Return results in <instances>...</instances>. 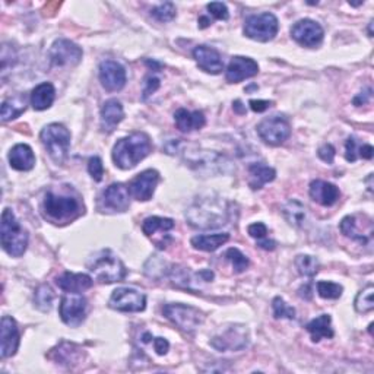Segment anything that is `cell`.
<instances>
[{
    "mask_svg": "<svg viewBox=\"0 0 374 374\" xmlns=\"http://www.w3.org/2000/svg\"><path fill=\"white\" fill-rule=\"evenodd\" d=\"M206 9H208L209 15H212L215 19L227 21V19L230 18L228 8H227V5L223 3V2H212V3H208V6H206Z\"/></svg>",
    "mask_w": 374,
    "mask_h": 374,
    "instance_id": "7bdbcfd3",
    "label": "cell"
},
{
    "mask_svg": "<svg viewBox=\"0 0 374 374\" xmlns=\"http://www.w3.org/2000/svg\"><path fill=\"white\" fill-rule=\"evenodd\" d=\"M308 193H310V198L321 206H332L341 198L339 189L332 183L324 182V180H315V182H312Z\"/></svg>",
    "mask_w": 374,
    "mask_h": 374,
    "instance_id": "cb8c5ba5",
    "label": "cell"
},
{
    "mask_svg": "<svg viewBox=\"0 0 374 374\" xmlns=\"http://www.w3.org/2000/svg\"><path fill=\"white\" fill-rule=\"evenodd\" d=\"M193 59L196 60L198 66L211 75H218L224 71V62L219 51L208 47V46H198L193 50Z\"/></svg>",
    "mask_w": 374,
    "mask_h": 374,
    "instance_id": "603a6c76",
    "label": "cell"
},
{
    "mask_svg": "<svg viewBox=\"0 0 374 374\" xmlns=\"http://www.w3.org/2000/svg\"><path fill=\"white\" fill-rule=\"evenodd\" d=\"M0 239H2L3 250L12 257H21L28 247V234L14 214V211L5 208L0 224Z\"/></svg>",
    "mask_w": 374,
    "mask_h": 374,
    "instance_id": "3957f363",
    "label": "cell"
},
{
    "mask_svg": "<svg viewBox=\"0 0 374 374\" xmlns=\"http://www.w3.org/2000/svg\"><path fill=\"white\" fill-rule=\"evenodd\" d=\"M152 151V142L144 132H135L118 140L113 148V161L122 170H131Z\"/></svg>",
    "mask_w": 374,
    "mask_h": 374,
    "instance_id": "6da1fadb",
    "label": "cell"
},
{
    "mask_svg": "<svg viewBox=\"0 0 374 374\" xmlns=\"http://www.w3.org/2000/svg\"><path fill=\"white\" fill-rule=\"evenodd\" d=\"M225 257L227 259L231 262V266H233L234 269V272L236 274H241L244 272V270H246L250 265L249 262V257L246 254H243L239 249L236 247H231L225 252Z\"/></svg>",
    "mask_w": 374,
    "mask_h": 374,
    "instance_id": "f35d334b",
    "label": "cell"
},
{
    "mask_svg": "<svg viewBox=\"0 0 374 374\" xmlns=\"http://www.w3.org/2000/svg\"><path fill=\"white\" fill-rule=\"evenodd\" d=\"M250 109L254 113H263L266 111L270 106H272V101H266V100H250L249 101Z\"/></svg>",
    "mask_w": 374,
    "mask_h": 374,
    "instance_id": "681fc988",
    "label": "cell"
},
{
    "mask_svg": "<svg viewBox=\"0 0 374 374\" xmlns=\"http://www.w3.org/2000/svg\"><path fill=\"white\" fill-rule=\"evenodd\" d=\"M277 171L272 167L265 165L262 162H256L249 165V186L252 190H261L265 185L274 182Z\"/></svg>",
    "mask_w": 374,
    "mask_h": 374,
    "instance_id": "f1b7e54d",
    "label": "cell"
},
{
    "mask_svg": "<svg viewBox=\"0 0 374 374\" xmlns=\"http://www.w3.org/2000/svg\"><path fill=\"white\" fill-rule=\"evenodd\" d=\"M176 6L171 2H164L151 10V15L160 22H170L176 18Z\"/></svg>",
    "mask_w": 374,
    "mask_h": 374,
    "instance_id": "ab89813d",
    "label": "cell"
},
{
    "mask_svg": "<svg viewBox=\"0 0 374 374\" xmlns=\"http://www.w3.org/2000/svg\"><path fill=\"white\" fill-rule=\"evenodd\" d=\"M230 240V234L228 233H221V234H200L193 237L190 240L191 246L195 247L196 250H202V252H215L216 249H219Z\"/></svg>",
    "mask_w": 374,
    "mask_h": 374,
    "instance_id": "1f68e13d",
    "label": "cell"
},
{
    "mask_svg": "<svg viewBox=\"0 0 374 374\" xmlns=\"http://www.w3.org/2000/svg\"><path fill=\"white\" fill-rule=\"evenodd\" d=\"M373 294H374V287L368 286L363 291H359L357 299H355V310L358 313H370L374 308V301H373Z\"/></svg>",
    "mask_w": 374,
    "mask_h": 374,
    "instance_id": "8d00e7d4",
    "label": "cell"
},
{
    "mask_svg": "<svg viewBox=\"0 0 374 374\" xmlns=\"http://www.w3.org/2000/svg\"><path fill=\"white\" fill-rule=\"evenodd\" d=\"M339 228L345 237L359 244H367L373 237V221L367 215H348L341 221Z\"/></svg>",
    "mask_w": 374,
    "mask_h": 374,
    "instance_id": "5bb4252c",
    "label": "cell"
},
{
    "mask_svg": "<svg viewBox=\"0 0 374 374\" xmlns=\"http://www.w3.org/2000/svg\"><path fill=\"white\" fill-rule=\"evenodd\" d=\"M359 144L354 136L346 139L345 144V158L348 162H355L358 160V152H359Z\"/></svg>",
    "mask_w": 374,
    "mask_h": 374,
    "instance_id": "ee69618b",
    "label": "cell"
},
{
    "mask_svg": "<svg viewBox=\"0 0 374 374\" xmlns=\"http://www.w3.org/2000/svg\"><path fill=\"white\" fill-rule=\"evenodd\" d=\"M82 55H84L82 48L73 41L66 40V38H59L48 51L51 64L57 68L75 66V64H78L81 62Z\"/></svg>",
    "mask_w": 374,
    "mask_h": 374,
    "instance_id": "7c38bea8",
    "label": "cell"
},
{
    "mask_svg": "<svg viewBox=\"0 0 374 374\" xmlns=\"http://www.w3.org/2000/svg\"><path fill=\"white\" fill-rule=\"evenodd\" d=\"M272 308L275 319H290V320L295 319V310L283 301L281 297H275L272 301Z\"/></svg>",
    "mask_w": 374,
    "mask_h": 374,
    "instance_id": "60d3db41",
    "label": "cell"
},
{
    "mask_svg": "<svg viewBox=\"0 0 374 374\" xmlns=\"http://www.w3.org/2000/svg\"><path fill=\"white\" fill-rule=\"evenodd\" d=\"M190 225L196 228H215L227 223L228 209L221 202L205 199L198 202L186 214Z\"/></svg>",
    "mask_w": 374,
    "mask_h": 374,
    "instance_id": "277c9868",
    "label": "cell"
},
{
    "mask_svg": "<svg viewBox=\"0 0 374 374\" xmlns=\"http://www.w3.org/2000/svg\"><path fill=\"white\" fill-rule=\"evenodd\" d=\"M100 82L109 93L120 91L126 85V71L120 63L104 60L100 64Z\"/></svg>",
    "mask_w": 374,
    "mask_h": 374,
    "instance_id": "d6986e66",
    "label": "cell"
},
{
    "mask_svg": "<svg viewBox=\"0 0 374 374\" xmlns=\"http://www.w3.org/2000/svg\"><path fill=\"white\" fill-rule=\"evenodd\" d=\"M324 28L313 19H301L291 28V37L304 47H316L324 41Z\"/></svg>",
    "mask_w": 374,
    "mask_h": 374,
    "instance_id": "ac0fdd59",
    "label": "cell"
},
{
    "mask_svg": "<svg viewBox=\"0 0 374 374\" xmlns=\"http://www.w3.org/2000/svg\"><path fill=\"white\" fill-rule=\"evenodd\" d=\"M123 119H124V110L119 100L111 98L102 104V109H101L102 132L111 133Z\"/></svg>",
    "mask_w": 374,
    "mask_h": 374,
    "instance_id": "d4e9b609",
    "label": "cell"
},
{
    "mask_svg": "<svg viewBox=\"0 0 374 374\" xmlns=\"http://www.w3.org/2000/svg\"><path fill=\"white\" fill-rule=\"evenodd\" d=\"M174 122L180 132H193V131H200L205 126L206 119L202 111H187L186 109H178L174 113Z\"/></svg>",
    "mask_w": 374,
    "mask_h": 374,
    "instance_id": "83f0119b",
    "label": "cell"
},
{
    "mask_svg": "<svg viewBox=\"0 0 374 374\" xmlns=\"http://www.w3.org/2000/svg\"><path fill=\"white\" fill-rule=\"evenodd\" d=\"M9 164L14 170L30 171L35 165V156L30 145L18 144L9 152Z\"/></svg>",
    "mask_w": 374,
    "mask_h": 374,
    "instance_id": "4316f807",
    "label": "cell"
},
{
    "mask_svg": "<svg viewBox=\"0 0 374 374\" xmlns=\"http://www.w3.org/2000/svg\"><path fill=\"white\" fill-rule=\"evenodd\" d=\"M247 231H249L250 237H253L256 240H263V239H266V234H268V227L263 223H254V224L249 225Z\"/></svg>",
    "mask_w": 374,
    "mask_h": 374,
    "instance_id": "bcb514c9",
    "label": "cell"
},
{
    "mask_svg": "<svg viewBox=\"0 0 374 374\" xmlns=\"http://www.w3.org/2000/svg\"><path fill=\"white\" fill-rule=\"evenodd\" d=\"M88 173L93 177L94 182H101L102 176H104V165L100 157H93L88 161Z\"/></svg>",
    "mask_w": 374,
    "mask_h": 374,
    "instance_id": "b9f144b4",
    "label": "cell"
},
{
    "mask_svg": "<svg viewBox=\"0 0 374 374\" xmlns=\"http://www.w3.org/2000/svg\"><path fill=\"white\" fill-rule=\"evenodd\" d=\"M164 316L183 332L193 333L205 320V315L196 307L186 306V304H167L164 308Z\"/></svg>",
    "mask_w": 374,
    "mask_h": 374,
    "instance_id": "52a82bcc",
    "label": "cell"
},
{
    "mask_svg": "<svg viewBox=\"0 0 374 374\" xmlns=\"http://www.w3.org/2000/svg\"><path fill=\"white\" fill-rule=\"evenodd\" d=\"M89 270H91L94 279L100 283L120 282L127 275L124 263L110 250L101 252L95 257L94 262L89 265Z\"/></svg>",
    "mask_w": 374,
    "mask_h": 374,
    "instance_id": "8992f818",
    "label": "cell"
},
{
    "mask_svg": "<svg viewBox=\"0 0 374 374\" xmlns=\"http://www.w3.org/2000/svg\"><path fill=\"white\" fill-rule=\"evenodd\" d=\"M294 265L297 270H299V274L307 278H313L319 272V268H320L319 261L310 254H299L295 257Z\"/></svg>",
    "mask_w": 374,
    "mask_h": 374,
    "instance_id": "e575fe53",
    "label": "cell"
},
{
    "mask_svg": "<svg viewBox=\"0 0 374 374\" xmlns=\"http://www.w3.org/2000/svg\"><path fill=\"white\" fill-rule=\"evenodd\" d=\"M374 156V149L371 145L364 144L359 147V152H358V158H364V160H371Z\"/></svg>",
    "mask_w": 374,
    "mask_h": 374,
    "instance_id": "f907efd6",
    "label": "cell"
},
{
    "mask_svg": "<svg viewBox=\"0 0 374 374\" xmlns=\"http://www.w3.org/2000/svg\"><path fill=\"white\" fill-rule=\"evenodd\" d=\"M278 30L279 22L277 17L270 14V12L253 15L247 18L246 24H244V34H246V37L259 43H268L274 40L278 34Z\"/></svg>",
    "mask_w": 374,
    "mask_h": 374,
    "instance_id": "ba28073f",
    "label": "cell"
},
{
    "mask_svg": "<svg viewBox=\"0 0 374 374\" xmlns=\"http://www.w3.org/2000/svg\"><path fill=\"white\" fill-rule=\"evenodd\" d=\"M56 98V89L53 84L43 82L37 85L31 93V106L37 111H43L51 107Z\"/></svg>",
    "mask_w": 374,
    "mask_h": 374,
    "instance_id": "f546056e",
    "label": "cell"
},
{
    "mask_svg": "<svg viewBox=\"0 0 374 374\" xmlns=\"http://www.w3.org/2000/svg\"><path fill=\"white\" fill-rule=\"evenodd\" d=\"M257 246H259L261 249H265V250H275L277 243L274 240L263 239V240H257Z\"/></svg>",
    "mask_w": 374,
    "mask_h": 374,
    "instance_id": "816d5d0a",
    "label": "cell"
},
{
    "mask_svg": "<svg viewBox=\"0 0 374 374\" xmlns=\"http://www.w3.org/2000/svg\"><path fill=\"white\" fill-rule=\"evenodd\" d=\"M257 73H259V64H257V62L250 57L234 56L228 64L225 78L230 84H239L244 80L253 78Z\"/></svg>",
    "mask_w": 374,
    "mask_h": 374,
    "instance_id": "44dd1931",
    "label": "cell"
},
{
    "mask_svg": "<svg viewBox=\"0 0 374 374\" xmlns=\"http://www.w3.org/2000/svg\"><path fill=\"white\" fill-rule=\"evenodd\" d=\"M40 139L50 158L56 164L62 165L68 160L71 149V132L63 124L51 123L46 126L41 131Z\"/></svg>",
    "mask_w": 374,
    "mask_h": 374,
    "instance_id": "5b68a950",
    "label": "cell"
},
{
    "mask_svg": "<svg viewBox=\"0 0 374 374\" xmlns=\"http://www.w3.org/2000/svg\"><path fill=\"white\" fill-rule=\"evenodd\" d=\"M282 215L292 227H301L307 218L306 206L299 200H290L282 208Z\"/></svg>",
    "mask_w": 374,
    "mask_h": 374,
    "instance_id": "836d02e7",
    "label": "cell"
},
{
    "mask_svg": "<svg viewBox=\"0 0 374 374\" xmlns=\"http://www.w3.org/2000/svg\"><path fill=\"white\" fill-rule=\"evenodd\" d=\"M317 292L321 299H325V300H338L344 292V288L337 282L320 281L317 282Z\"/></svg>",
    "mask_w": 374,
    "mask_h": 374,
    "instance_id": "74e56055",
    "label": "cell"
},
{
    "mask_svg": "<svg viewBox=\"0 0 374 374\" xmlns=\"http://www.w3.org/2000/svg\"><path fill=\"white\" fill-rule=\"evenodd\" d=\"M151 344L153 345V350L157 351L158 355H165L170 350V344L165 338H153Z\"/></svg>",
    "mask_w": 374,
    "mask_h": 374,
    "instance_id": "c3c4849f",
    "label": "cell"
},
{
    "mask_svg": "<svg viewBox=\"0 0 374 374\" xmlns=\"http://www.w3.org/2000/svg\"><path fill=\"white\" fill-rule=\"evenodd\" d=\"M19 329L14 317L3 316L0 321V355L14 357L19 348Z\"/></svg>",
    "mask_w": 374,
    "mask_h": 374,
    "instance_id": "ffe728a7",
    "label": "cell"
},
{
    "mask_svg": "<svg viewBox=\"0 0 374 374\" xmlns=\"http://www.w3.org/2000/svg\"><path fill=\"white\" fill-rule=\"evenodd\" d=\"M211 345L218 351H241L249 345V330L243 325H233L214 337Z\"/></svg>",
    "mask_w": 374,
    "mask_h": 374,
    "instance_id": "4fadbf2b",
    "label": "cell"
},
{
    "mask_svg": "<svg viewBox=\"0 0 374 374\" xmlns=\"http://www.w3.org/2000/svg\"><path fill=\"white\" fill-rule=\"evenodd\" d=\"M86 299L78 292H69L62 299L59 313L63 320L71 328H76L82 325V321L86 317Z\"/></svg>",
    "mask_w": 374,
    "mask_h": 374,
    "instance_id": "30bf717a",
    "label": "cell"
},
{
    "mask_svg": "<svg viewBox=\"0 0 374 374\" xmlns=\"http://www.w3.org/2000/svg\"><path fill=\"white\" fill-rule=\"evenodd\" d=\"M55 301V294L53 290H51L48 286H40L37 288L34 294V303L37 308H40L41 312H50L51 307H53Z\"/></svg>",
    "mask_w": 374,
    "mask_h": 374,
    "instance_id": "d590c367",
    "label": "cell"
},
{
    "mask_svg": "<svg viewBox=\"0 0 374 374\" xmlns=\"http://www.w3.org/2000/svg\"><path fill=\"white\" fill-rule=\"evenodd\" d=\"M234 109H236L237 113H240V114L246 113V109H243V107H241V101H239V100L234 102Z\"/></svg>",
    "mask_w": 374,
    "mask_h": 374,
    "instance_id": "11a10c76",
    "label": "cell"
},
{
    "mask_svg": "<svg viewBox=\"0 0 374 374\" xmlns=\"http://www.w3.org/2000/svg\"><path fill=\"white\" fill-rule=\"evenodd\" d=\"M110 307L118 312L123 313H139L144 312L147 307V297L133 288H118L113 291L110 301Z\"/></svg>",
    "mask_w": 374,
    "mask_h": 374,
    "instance_id": "8fae6325",
    "label": "cell"
},
{
    "mask_svg": "<svg viewBox=\"0 0 374 374\" xmlns=\"http://www.w3.org/2000/svg\"><path fill=\"white\" fill-rule=\"evenodd\" d=\"M371 98V89L368 88V91H367V94H358L355 98H354V104L357 106V107H359V106H363V104H366V102L368 101Z\"/></svg>",
    "mask_w": 374,
    "mask_h": 374,
    "instance_id": "f5cc1de1",
    "label": "cell"
},
{
    "mask_svg": "<svg viewBox=\"0 0 374 374\" xmlns=\"http://www.w3.org/2000/svg\"><path fill=\"white\" fill-rule=\"evenodd\" d=\"M319 158L321 161H325L328 164H332L335 160V156H337V149H335L330 144H326L324 147L319 148Z\"/></svg>",
    "mask_w": 374,
    "mask_h": 374,
    "instance_id": "7dc6e473",
    "label": "cell"
},
{
    "mask_svg": "<svg viewBox=\"0 0 374 374\" xmlns=\"http://www.w3.org/2000/svg\"><path fill=\"white\" fill-rule=\"evenodd\" d=\"M211 24H212L211 19H208L206 17H200V18H199V28H206V27H209Z\"/></svg>",
    "mask_w": 374,
    "mask_h": 374,
    "instance_id": "db71d44e",
    "label": "cell"
},
{
    "mask_svg": "<svg viewBox=\"0 0 374 374\" xmlns=\"http://www.w3.org/2000/svg\"><path fill=\"white\" fill-rule=\"evenodd\" d=\"M307 332L310 333L313 342H320L321 339H330L333 338V329H332V317L329 315H321L312 321H308L306 326Z\"/></svg>",
    "mask_w": 374,
    "mask_h": 374,
    "instance_id": "4dcf8cb0",
    "label": "cell"
},
{
    "mask_svg": "<svg viewBox=\"0 0 374 374\" xmlns=\"http://www.w3.org/2000/svg\"><path fill=\"white\" fill-rule=\"evenodd\" d=\"M257 133L265 144L278 147L290 138L291 126L282 115H272V118H268L257 124Z\"/></svg>",
    "mask_w": 374,
    "mask_h": 374,
    "instance_id": "9c48e42d",
    "label": "cell"
},
{
    "mask_svg": "<svg viewBox=\"0 0 374 374\" xmlns=\"http://www.w3.org/2000/svg\"><path fill=\"white\" fill-rule=\"evenodd\" d=\"M131 193L123 183L110 185L100 198V209L102 212H126L131 206Z\"/></svg>",
    "mask_w": 374,
    "mask_h": 374,
    "instance_id": "2e32d148",
    "label": "cell"
},
{
    "mask_svg": "<svg viewBox=\"0 0 374 374\" xmlns=\"http://www.w3.org/2000/svg\"><path fill=\"white\" fill-rule=\"evenodd\" d=\"M56 283L60 290L66 292H84L93 287V278L86 274H72L64 272L56 278Z\"/></svg>",
    "mask_w": 374,
    "mask_h": 374,
    "instance_id": "484cf974",
    "label": "cell"
},
{
    "mask_svg": "<svg viewBox=\"0 0 374 374\" xmlns=\"http://www.w3.org/2000/svg\"><path fill=\"white\" fill-rule=\"evenodd\" d=\"M160 86H161V81H160V78H157V76H152V75H149L148 78L145 80L144 95H142V98H144V100H148V97H151L153 93H156Z\"/></svg>",
    "mask_w": 374,
    "mask_h": 374,
    "instance_id": "f6af8a7d",
    "label": "cell"
},
{
    "mask_svg": "<svg viewBox=\"0 0 374 374\" xmlns=\"http://www.w3.org/2000/svg\"><path fill=\"white\" fill-rule=\"evenodd\" d=\"M43 208L46 215L55 223H71L78 218L82 211L81 200L69 193H56L50 190L46 193Z\"/></svg>",
    "mask_w": 374,
    "mask_h": 374,
    "instance_id": "7a4b0ae2",
    "label": "cell"
},
{
    "mask_svg": "<svg viewBox=\"0 0 374 374\" xmlns=\"http://www.w3.org/2000/svg\"><path fill=\"white\" fill-rule=\"evenodd\" d=\"M25 109H27V100H25V95H17L5 100L2 102V111H0V114H2V122L6 123L19 118V115L25 111Z\"/></svg>",
    "mask_w": 374,
    "mask_h": 374,
    "instance_id": "d6a6232c",
    "label": "cell"
},
{
    "mask_svg": "<svg viewBox=\"0 0 374 374\" xmlns=\"http://www.w3.org/2000/svg\"><path fill=\"white\" fill-rule=\"evenodd\" d=\"M169 277L171 278L173 283L177 287L186 288V290H195L199 287V282L212 281L214 272H211V270H200V272L193 274L187 268L173 266L169 270Z\"/></svg>",
    "mask_w": 374,
    "mask_h": 374,
    "instance_id": "7402d4cb",
    "label": "cell"
},
{
    "mask_svg": "<svg viewBox=\"0 0 374 374\" xmlns=\"http://www.w3.org/2000/svg\"><path fill=\"white\" fill-rule=\"evenodd\" d=\"M158 183L160 173L157 170H145L132 180L127 189L133 199L139 202H148L152 199Z\"/></svg>",
    "mask_w": 374,
    "mask_h": 374,
    "instance_id": "e0dca14e",
    "label": "cell"
},
{
    "mask_svg": "<svg viewBox=\"0 0 374 374\" xmlns=\"http://www.w3.org/2000/svg\"><path fill=\"white\" fill-rule=\"evenodd\" d=\"M176 227V223L171 218H161V216H149L147 218L144 224H142V231L144 234L153 241V244L164 250L169 243L171 241L170 231Z\"/></svg>",
    "mask_w": 374,
    "mask_h": 374,
    "instance_id": "9a60e30c",
    "label": "cell"
}]
</instances>
